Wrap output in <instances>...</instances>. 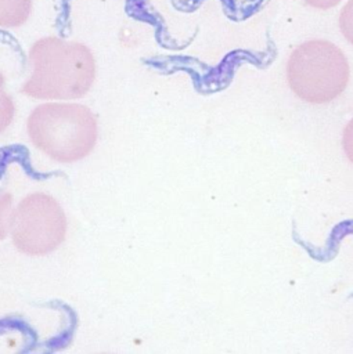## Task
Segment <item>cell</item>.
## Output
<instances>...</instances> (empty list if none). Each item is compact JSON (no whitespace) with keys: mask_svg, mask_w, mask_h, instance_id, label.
<instances>
[{"mask_svg":"<svg viewBox=\"0 0 353 354\" xmlns=\"http://www.w3.org/2000/svg\"><path fill=\"white\" fill-rule=\"evenodd\" d=\"M349 62L343 51L324 39L299 44L289 55L287 79L303 101L324 104L336 98L347 86Z\"/></svg>","mask_w":353,"mask_h":354,"instance_id":"6da1fadb","label":"cell"},{"mask_svg":"<svg viewBox=\"0 0 353 354\" xmlns=\"http://www.w3.org/2000/svg\"><path fill=\"white\" fill-rule=\"evenodd\" d=\"M33 11V0H0V28L24 25Z\"/></svg>","mask_w":353,"mask_h":354,"instance_id":"7a4b0ae2","label":"cell"},{"mask_svg":"<svg viewBox=\"0 0 353 354\" xmlns=\"http://www.w3.org/2000/svg\"><path fill=\"white\" fill-rule=\"evenodd\" d=\"M338 25L342 36L353 44V0H347L339 11Z\"/></svg>","mask_w":353,"mask_h":354,"instance_id":"3957f363","label":"cell"},{"mask_svg":"<svg viewBox=\"0 0 353 354\" xmlns=\"http://www.w3.org/2000/svg\"><path fill=\"white\" fill-rule=\"evenodd\" d=\"M343 148H345V152H346L347 158L353 162V119L349 122V124L345 129Z\"/></svg>","mask_w":353,"mask_h":354,"instance_id":"277c9868","label":"cell"},{"mask_svg":"<svg viewBox=\"0 0 353 354\" xmlns=\"http://www.w3.org/2000/svg\"><path fill=\"white\" fill-rule=\"evenodd\" d=\"M343 0H303V3L316 10H329L336 7Z\"/></svg>","mask_w":353,"mask_h":354,"instance_id":"5b68a950","label":"cell"}]
</instances>
